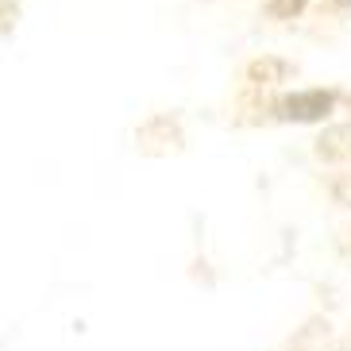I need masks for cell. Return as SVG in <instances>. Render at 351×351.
<instances>
[{"label":"cell","instance_id":"obj_1","mask_svg":"<svg viewBox=\"0 0 351 351\" xmlns=\"http://www.w3.org/2000/svg\"><path fill=\"white\" fill-rule=\"evenodd\" d=\"M336 97L324 93V89H309V93H289L274 104V112L282 120H293V124H313V120H324L332 112Z\"/></svg>","mask_w":351,"mask_h":351},{"label":"cell","instance_id":"obj_2","mask_svg":"<svg viewBox=\"0 0 351 351\" xmlns=\"http://www.w3.org/2000/svg\"><path fill=\"white\" fill-rule=\"evenodd\" d=\"M305 0H274V16H286V12H298Z\"/></svg>","mask_w":351,"mask_h":351},{"label":"cell","instance_id":"obj_3","mask_svg":"<svg viewBox=\"0 0 351 351\" xmlns=\"http://www.w3.org/2000/svg\"><path fill=\"white\" fill-rule=\"evenodd\" d=\"M343 4H351V0H343Z\"/></svg>","mask_w":351,"mask_h":351}]
</instances>
